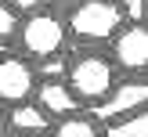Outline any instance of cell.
I'll return each instance as SVG.
<instances>
[{"label": "cell", "instance_id": "1", "mask_svg": "<svg viewBox=\"0 0 148 137\" xmlns=\"http://www.w3.org/2000/svg\"><path fill=\"white\" fill-rule=\"evenodd\" d=\"M65 83L72 87L83 105H98L112 94V87L119 83V65L112 61V54H98V50H83L69 61V76Z\"/></svg>", "mask_w": 148, "mask_h": 137}, {"label": "cell", "instance_id": "2", "mask_svg": "<svg viewBox=\"0 0 148 137\" xmlns=\"http://www.w3.org/2000/svg\"><path fill=\"white\" fill-rule=\"evenodd\" d=\"M65 29L79 43H112V36L123 29V7L116 0H79L72 4Z\"/></svg>", "mask_w": 148, "mask_h": 137}, {"label": "cell", "instance_id": "3", "mask_svg": "<svg viewBox=\"0 0 148 137\" xmlns=\"http://www.w3.org/2000/svg\"><path fill=\"white\" fill-rule=\"evenodd\" d=\"M65 22L51 11H33L22 18L18 25V47L29 61H40V58H54L65 50Z\"/></svg>", "mask_w": 148, "mask_h": 137}, {"label": "cell", "instance_id": "4", "mask_svg": "<svg viewBox=\"0 0 148 137\" xmlns=\"http://www.w3.org/2000/svg\"><path fill=\"white\" fill-rule=\"evenodd\" d=\"M145 108H148V76H130V79H119L105 101L90 105V115L98 123H119Z\"/></svg>", "mask_w": 148, "mask_h": 137}, {"label": "cell", "instance_id": "5", "mask_svg": "<svg viewBox=\"0 0 148 137\" xmlns=\"http://www.w3.org/2000/svg\"><path fill=\"white\" fill-rule=\"evenodd\" d=\"M36 65L25 54H0V105H18L36 94Z\"/></svg>", "mask_w": 148, "mask_h": 137}, {"label": "cell", "instance_id": "6", "mask_svg": "<svg viewBox=\"0 0 148 137\" xmlns=\"http://www.w3.org/2000/svg\"><path fill=\"white\" fill-rule=\"evenodd\" d=\"M112 61L123 72H134V76L148 72V22L123 25L112 36Z\"/></svg>", "mask_w": 148, "mask_h": 137}, {"label": "cell", "instance_id": "7", "mask_svg": "<svg viewBox=\"0 0 148 137\" xmlns=\"http://www.w3.org/2000/svg\"><path fill=\"white\" fill-rule=\"evenodd\" d=\"M36 105L51 115V119H65V115L83 112V101L72 94L65 79H40L36 83Z\"/></svg>", "mask_w": 148, "mask_h": 137}, {"label": "cell", "instance_id": "8", "mask_svg": "<svg viewBox=\"0 0 148 137\" xmlns=\"http://www.w3.org/2000/svg\"><path fill=\"white\" fill-rule=\"evenodd\" d=\"M51 123L54 119L36 105V97L18 101V105H7V126H11L14 134H51V130H54Z\"/></svg>", "mask_w": 148, "mask_h": 137}, {"label": "cell", "instance_id": "9", "mask_svg": "<svg viewBox=\"0 0 148 137\" xmlns=\"http://www.w3.org/2000/svg\"><path fill=\"white\" fill-rule=\"evenodd\" d=\"M51 137H101V130H98V119H94V115L76 112V115H65V119L51 130Z\"/></svg>", "mask_w": 148, "mask_h": 137}, {"label": "cell", "instance_id": "10", "mask_svg": "<svg viewBox=\"0 0 148 137\" xmlns=\"http://www.w3.org/2000/svg\"><path fill=\"white\" fill-rule=\"evenodd\" d=\"M69 61H72V58H65V50L54 54V58H40V61H33L36 65V79H65V76H69Z\"/></svg>", "mask_w": 148, "mask_h": 137}, {"label": "cell", "instance_id": "11", "mask_svg": "<svg viewBox=\"0 0 148 137\" xmlns=\"http://www.w3.org/2000/svg\"><path fill=\"white\" fill-rule=\"evenodd\" d=\"M112 137H148V108L137 115H130V119H119L112 123V130H108Z\"/></svg>", "mask_w": 148, "mask_h": 137}, {"label": "cell", "instance_id": "12", "mask_svg": "<svg viewBox=\"0 0 148 137\" xmlns=\"http://www.w3.org/2000/svg\"><path fill=\"white\" fill-rule=\"evenodd\" d=\"M18 25H22V14L0 0V43H7L11 36H18Z\"/></svg>", "mask_w": 148, "mask_h": 137}, {"label": "cell", "instance_id": "13", "mask_svg": "<svg viewBox=\"0 0 148 137\" xmlns=\"http://www.w3.org/2000/svg\"><path fill=\"white\" fill-rule=\"evenodd\" d=\"M123 22L127 25H137V22H148V0H123Z\"/></svg>", "mask_w": 148, "mask_h": 137}, {"label": "cell", "instance_id": "14", "mask_svg": "<svg viewBox=\"0 0 148 137\" xmlns=\"http://www.w3.org/2000/svg\"><path fill=\"white\" fill-rule=\"evenodd\" d=\"M7 7H14V11L22 14V18H25V14H33V11H40V4L43 0H4Z\"/></svg>", "mask_w": 148, "mask_h": 137}, {"label": "cell", "instance_id": "15", "mask_svg": "<svg viewBox=\"0 0 148 137\" xmlns=\"http://www.w3.org/2000/svg\"><path fill=\"white\" fill-rule=\"evenodd\" d=\"M0 137H7V112H0Z\"/></svg>", "mask_w": 148, "mask_h": 137}, {"label": "cell", "instance_id": "16", "mask_svg": "<svg viewBox=\"0 0 148 137\" xmlns=\"http://www.w3.org/2000/svg\"><path fill=\"white\" fill-rule=\"evenodd\" d=\"M7 137H47V134H14V130H11Z\"/></svg>", "mask_w": 148, "mask_h": 137}]
</instances>
